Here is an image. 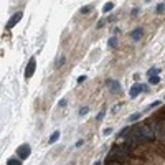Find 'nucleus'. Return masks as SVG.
Masks as SVG:
<instances>
[{
	"label": "nucleus",
	"instance_id": "f257e3e1",
	"mask_svg": "<svg viewBox=\"0 0 165 165\" xmlns=\"http://www.w3.org/2000/svg\"><path fill=\"white\" fill-rule=\"evenodd\" d=\"M137 132H139V139H144V140H148L154 137V131L148 126H142V127L137 129Z\"/></svg>",
	"mask_w": 165,
	"mask_h": 165
},
{
	"label": "nucleus",
	"instance_id": "f03ea898",
	"mask_svg": "<svg viewBox=\"0 0 165 165\" xmlns=\"http://www.w3.org/2000/svg\"><path fill=\"white\" fill-rule=\"evenodd\" d=\"M142 91H147V86H145V84H134V86L131 88V91H129V96L134 99V98H137Z\"/></svg>",
	"mask_w": 165,
	"mask_h": 165
},
{
	"label": "nucleus",
	"instance_id": "7ed1b4c3",
	"mask_svg": "<svg viewBox=\"0 0 165 165\" xmlns=\"http://www.w3.org/2000/svg\"><path fill=\"white\" fill-rule=\"evenodd\" d=\"M30 152H32V148H30L28 144H23V145H20V147L16 148V155H20L22 160H23V159H27V157L30 155Z\"/></svg>",
	"mask_w": 165,
	"mask_h": 165
},
{
	"label": "nucleus",
	"instance_id": "20e7f679",
	"mask_svg": "<svg viewBox=\"0 0 165 165\" xmlns=\"http://www.w3.org/2000/svg\"><path fill=\"white\" fill-rule=\"evenodd\" d=\"M35 68H37V60L35 58H32L28 63V66H27V70H25V78H32L33 74H35Z\"/></svg>",
	"mask_w": 165,
	"mask_h": 165
},
{
	"label": "nucleus",
	"instance_id": "39448f33",
	"mask_svg": "<svg viewBox=\"0 0 165 165\" xmlns=\"http://www.w3.org/2000/svg\"><path fill=\"white\" fill-rule=\"evenodd\" d=\"M107 88H109V91H111L112 94H119L121 93V84L116 79H107Z\"/></svg>",
	"mask_w": 165,
	"mask_h": 165
},
{
	"label": "nucleus",
	"instance_id": "423d86ee",
	"mask_svg": "<svg viewBox=\"0 0 165 165\" xmlns=\"http://www.w3.org/2000/svg\"><path fill=\"white\" fill-rule=\"evenodd\" d=\"M22 15H23V13H22V12H16L15 15H13L12 18H10V20H8V23H7V28H13V27H15V25L18 23V22H20Z\"/></svg>",
	"mask_w": 165,
	"mask_h": 165
},
{
	"label": "nucleus",
	"instance_id": "0eeeda50",
	"mask_svg": "<svg viewBox=\"0 0 165 165\" xmlns=\"http://www.w3.org/2000/svg\"><path fill=\"white\" fill-rule=\"evenodd\" d=\"M142 33H144V32H142V28H136V30H134V32H132V33H131V37H132V40H136V41H139V40H140V38H142Z\"/></svg>",
	"mask_w": 165,
	"mask_h": 165
},
{
	"label": "nucleus",
	"instance_id": "6e6552de",
	"mask_svg": "<svg viewBox=\"0 0 165 165\" xmlns=\"http://www.w3.org/2000/svg\"><path fill=\"white\" fill-rule=\"evenodd\" d=\"M58 139H60V132H53V134H51V136H50V140H48V142H50V144H55V142H56V140Z\"/></svg>",
	"mask_w": 165,
	"mask_h": 165
},
{
	"label": "nucleus",
	"instance_id": "1a4fd4ad",
	"mask_svg": "<svg viewBox=\"0 0 165 165\" xmlns=\"http://www.w3.org/2000/svg\"><path fill=\"white\" fill-rule=\"evenodd\" d=\"M148 82H150V84H159V82H160V76H150V79H148Z\"/></svg>",
	"mask_w": 165,
	"mask_h": 165
},
{
	"label": "nucleus",
	"instance_id": "9d476101",
	"mask_svg": "<svg viewBox=\"0 0 165 165\" xmlns=\"http://www.w3.org/2000/svg\"><path fill=\"white\" fill-rule=\"evenodd\" d=\"M7 165H22V160H18V159H8Z\"/></svg>",
	"mask_w": 165,
	"mask_h": 165
},
{
	"label": "nucleus",
	"instance_id": "9b49d317",
	"mask_svg": "<svg viewBox=\"0 0 165 165\" xmlns=\"http://www.w3.org/2000/svg\"><path fill=\"white\" fill-rule=\"evenodd\" d=\"M112 8H114V5H112V4H111V2H109V4H106V5H104V8H103V12H104V13H107V12H111Z\"/></svg>",
	"mask_w": 165,
	"mask_h": 165
},
{
	"label": "nucleus",
	"instance_id": "f8f14e48",
	"mask_svg": "<svg viewBox=\"0 0 165 165\" xmlns=\"http://www.w3.org/2000/svg\"><path fill=\"white\" fill-rule=\"evenodd\" d=\"M109 46H112V48H116V46H117V38H116V37L109 38Z\"/></svg>",
	"mask_w": 165,
	"mask_h": 165
},
{
	"label": "nucleus",
	"instance_id": "ddd939ff",
	"mask_svg": "<svg viewBox=\"0 0 165 165\" xmlns=\"http://www.w3.org/2000/svg\"><path fill=\"white\" fill-rule=\"evenodd\" d=\"M165 12V4H159L157 5V13H164Z\"/></svg>",
	"mask_w": 165,
	"mask_h": 165
},
{
	"label": "nucleus",
	"instance_id": "4468645a",
	"mask_svg": "<svg viewBox=\"0 0 165 165\" xmlns=\"http://www.w3.org/2000/svg\"><path fill=\"white\" fill-rule=\"evenodd\" d=\"M139 117H140V114H139V112H136V114H132L131 117H129V121H131V122H134V121H137Z\"/></svg>",
	"mask_w": 165,
	"mask_h": 165
},
{
	"label": "nucleus",
	"instance_id": "2eb2a0df",
	"mask_svg": "<svg viewBox=\"0 0 165 165\" xmlns=\"http://www.w3.org/2000/svg\"><path fill=\"white\" fill-rule=\"evenodd\" d=\"M88 111H89V109H88V107H81V109H79V114H88Z\"/></svg>",
	"mask_w": 165,
	"mask_h": 165
},
{
	"label": "nucleus",
	"instance_id": "dca6fc26",
	"mask_svg": "<svg viewBox=\"0 0 165 165\" xmlns=\"http://www.w3.org/2000/svg\"><path fill=\"white\" fill-rule=\"evenodd\" d=\"M109 134H112V129L109 127V129H106V131H104V136H109Z\"/></svg>",
	"mask_w": 165,
	"mask_h": 165
},
{
	"label": "nucleus",
	"instance_id": "f3484780",
	"mask_svg": "<svg viewBox=\"0 0 165 165\" xmlns=\"http://www.w3.org/2000/svg\"><path fill=\"white\" fill-rule=\"evenodd\" d=\"M88 12H89V7H82L81 8V13H88Z\"/></svg>",
	"mask_w": 165,
	"mask_h": 165
},
{
	"label": "nucleus",
	"instance_id": "a211bd4d",
	"mask_svg": "<svg viewBox=\"0 0 165 165\" xmlns=\"http://www.w3.org/2000/svg\"><path fill=\"white\" fill-rule=\"evenodd\" d=\"M103 116H104V111H101V112H99V116H98V121L103 119Z\"/></svg>",
	"mask_w": 165,
	"mask_h": 165
},
{
	"label": "nucleus",
	"instance_id": "6ab92c4d",
	"mask_svg": "<svg viewBox=\"0 0 165 165\" xmlns=\"http://www.w3.org/2000/svg\"><path fill=\"white\" fill-rule=\"evenodd\" d=\"M84 79H86V76H79V78H78V82H82Z\"/></svg>",
	"mask_w": 165,
	"mask_h": 165
},
{
	"label": "nucleus",
	"instance_id": "aec40b11",
	"mask_svg": "<svg viewBox=\"0 0 165 165\" xmlns=\"http://www.w3.org/2000/svg\"><path fill=\"white\" fill-rule=\"evenodd\" d=\"M159 104H160V101H155V103H152V106H150V107H155V106H159Z\"/></svg>",
	"mask_w": 165,
	"mask_h": 165
},
{
	"label": "nucleus",
	"instance_id": "412c9836",
	"mask_svg": "<svg viewBox=\"0 0 165 165\" xmlns=\"http://www.w3.org/2000/svg\"><path fill=\"white\" fill-rule=\"evenodd\" d=\"M94 165H101V162H96V164Z\"/></svg>",
	"mask_w": 165,
	"mask_h": 165
}]
</instances>
